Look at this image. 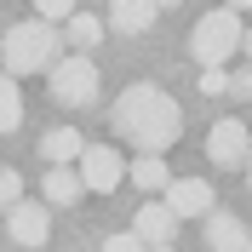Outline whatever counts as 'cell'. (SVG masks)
Returning a JSON list of instances; mask_svg holds the SVG:
<instances>
[{
    "instance_id": "obj_1",
    "label": "cell",
    "mask_w": 252,
    "mask_h": 252,
    "mask_svg": "<svg viewBox=\"0 0 252 252\" xmlns=\"http://www.w3.org/2000/svg\"><path fill=\"white\" fill-rule=\"evenodd\" d=\"M115 132H121L132 149H143V155H160V149H172L178 132H184V109H178V97L166 92V86H155V80H138V86H126L121 97H115L109 109Z\"/></svg>"
},
{
    "instance_id": "obj_2",
    "label": "cell",
    "mask_w": 252,
    "mask_h": 252,
    "mask_svg": "<svg viewBox=\"0 0 252 252\" xmlns=\"http://www.w3.org/2000/svg\"><path fill=\"white\" fill-rule=\"evenodd\" d=\"M0 58H6V75H12V80H17V75H40V69H58L63 40H58V29L34 23V17H23V23H12V29H6Z\"/></svg>"
},
{
    "instance_id": "obj_3",
    "label": "cell",
    "mask_w": 252,
    "mask_h": 252,
    "mask_svg": "<svg viewBox=\"0 0 252 252\" xmlns=\"http://www.w3.org/2000/svg\"><path fill=\"white\" fill-rule=\"evenodd\" d=\"M189 46H195V58H201L206 69H223V58H235V52H241V17L229 12V6L201 12V23H195V34H189Z\"/></svg>"
},
{
    "instance_id": "obj_4",
    "label": "cell",
    "mask_w": 252,
    "mask_h": 252,
    "mask_svg": "<svg viewBox=\"0 0 252 252\" xmlns=\"http://www.w3.org/2000/svg\"><path fill=\"white\" fill-rule=\"evenodd\" d=\"M75 178L86 195H115V189L126 184V155L121 149H109V143H86L75 160Z\"/></svg>"
},
{
    "instance_id": "obj_5",
    "label": "cell",
    "mask_w": 252,
    "mask_h": 252,
    "mask_svg": "<svg viewBox=\"0 0 252 252\" xmlns=\"http://www.w3.org/2000/svg\"><path fill=\"white\" fill-rule=\"evenodd\" d=\"M52 97H58L63 109H86L97 97V63L92 58H58V69H52Z\"/></svg>"
},
{
    "instance_id": "obj_6",
    "label": "cell",
    "mask_w": 252,
    "mask_h": 252,
    "mask_svg": "<svg viewBox=\"0 0 252 252\" xmlns=\"http://www.w3.org/2000/svg\"><path fill=\"white\" fill-rule=\"evenodd\" d=\"M247 155H252L247 121H235V115L212 121V132H206V160H212V166H223V172H235V166H247Z\"/></svg>"
},
{
    "instance_id": "obj_7",
    "label": "cell",
    "mask_w": 252,
    "mask_h": 252,
    "mask_svg": "<svg viewBox=\"0 0 252 252\" xmlns=\"http://www.w3.org/2000/svg\"><path fill=\"white\" fill-rule=\"evenodd\" d=\"M160 206H166L172 218H206V212H212V184H206V178H172Z\"/></svg>"
},
{
    "instance_id": "obj_8",
    "label": "cell",
    "mask_w": 252,
    "mask_h": 252,
    "mask_svg": "<svg viewBox=\"0 0 252 252\" xmlns=\"http://www.w3.org/2000/svg\"><path fill=\"white\" fill-rule=\"evenodd\" d=\"M6 229H12L17 247H40V241H52V212L40 201H17L6 212Z\"/></svg>"
},
{
    "instance_id": "obj_9",
    "label": "cell",
    "mask_w": 252,
    "mask_h": 252,
    "mask_svg": "<svg viewBox=\"0 0 252 252\" xmlns=\"http://www.w3.org/2000/svg\"><path fill=\"white\" fill-rule=\"evenodd\" d=\"M132 235H138V247H143V252H149V247H166V241L178 235V218H172L160 201H149V206H138V218H132Z\"/></svg>"
},
{
    "instance_id": "obj_10",
    "label": "cell",
    "mask_w": 252,
    "mask_h": 252,
    "mask_svg": "<svg viewBox=\"0 0 252 252\" xmlns=\"http://www.w3.org/2000/svg\"><path fill=\"white\" fill-rule=\"evenodd\" d=\"M252 235H247V223L235 218V212H206V252H247Z\"/></svg>"
},
{
    "instance_id": "obj_11",
    "label": "cell",
    "mask_w": 252,
    "mask_h": 252,
    "mask_svg": "<svg viewBox=\"0 0 252 252\" xmlns=\"http://www.w3.org/2000/svg\"><path fill=\"white\" fill-rule=\"evenodd\" d=\"M155 17H160V6H155V0H115L103 29H115V34H143Z\"/></svg>"
},
{
    "instance_id": "obj_12",
    "label": "cell",
    "mask_w": 252,
    "mask_h": 252,
    "mask_svg": "<svg viewBox=\"0 0 252 252\" xmlns=\"http://www.w3.org/2000/svg\"><path fill=\"white\" fill-rule=\"evenodd\" d=\"M40 195H46V201H40V206H46V212H52V206H75L80 195H86V189H80L75 166H52V172H46V184H40Z\"/></svg>"
},
{
    "instance_id": "obj_13",
    "label": "cell",
    "mask_w": 252,
    "mask_h": 252,
    "mask_svg": "<svg viewBox=\"0 0 252 252\" xmlns=\"http://www.w3.org/2000/svg\"><path fill=\"white\" fill-rule=\"evenodd\" d=\"M80 149H86V138H80L75 126H52L46 138H40V155H46L52 166H69V160H80Z\"/></svg>"
},
{
    "instance_id": "obj_14",
    "label": "cell",
    "mask_w": 252,
    "mask_h": 252,
    "mask_svg": "<svg viewBox=\"0 0 252 252\" xmlns=\"http://www.w3.org/2000/svg\"><path fill=\"white\" fill-rule=\"evenodd\" d=\"M126 178H132L138 189H149V195H166V184H172V172H166L160 155H138L132 166H126Z\"/></svg>"
},
{
    "instance_id": "obj_15",
    "label": "cell",
    "mask_w": 252,
    "mask_h": 252,
    "mask_svg": "<svg viewBox=\"0 0 252 252\" xmlns=\"http://www.w3.org/2000/svg\"><path fill=\"white\" fill-rule=\"evenodd\" d=\"M63 34H69V46H75L80 58H92V46L103 40V17H92V12H75L69 23H63Z\"/></svg>"
},
{
    "instance_id": "obj_16",
    "label": "cell",
    "mask_w": 252,
    "mask_h": 252,
    "mask_svg": "<svg viewBox=\"0 0 252 252\" xmlns=\"http://www.w3.org/2000/svg\"><path fill=\"white\" fill-rule=\"evenodd\" d=\"M17 126H23V97H17V80L12 75H0V138L17 132Z\"/></svg>"
},
{
    "instance_id": "obj_17",
    "label": "cell",
    "mask_w": 252,
    "mask_h": 252,
    "mask_svg": "<svg viewBox=\"0 0 252 252\" xmlns=\"http://www.w3.org/2000/svg\"><path fill=\"white\" fill-rule=\"evenodd\" d=\"M34 12H40V17H34V23H46V29H58V23H69V17L80 12V6H69V0H40Z\"/></svg>"
},
{
    "instance_id": "obj_18",
    "label": "cell",
    "mask_w": 252,
    "mask_h": 252,
    "mask_svg": "<svg viewBox=\"0 0 252 252\" xmlns=\"http://www.w3.org/2000/svg\"><path fill=\"white\" fill-rule=\"evenodd\" d=\"M17 201H23V178H17L12 166H0V212H12Z\"/></svg>"
},
{
    "instance_id": "obj_19",
    "label": "cell",
    "mask_w": 252,
    "mask_h": 252,
    "mask_svg": "<svg viewBox=\"0 0 252 252\" xmlns=\"http://www.w3.org/2000/svg\"><path fill=\"white\" fill-rule=\"evenodd\" d=\"M201 92H206V97L229 92V75H223V69H201Z\"/></svg>"
},
{
    "instance_id": "obj_20",
    "label": "cell",
    "mask_w": 252,
    "mask_h": 252,
    "mask_svg": "<svg viewBox=\"0 0 252 252\" xmlns=\"http://www.w3.org/2000/svg\"><path fill=\"white\" fill-rule=\"evenodd\" d=\"M103 252H143V247H138V235H132V229H121V235L103 241Z\"/></svg>"
},
{
    "instance_id": "obj_21",
    "label": "cell",
    "mask_w": 252,
    "mask_h": 252,
    "mask_svg": "<svg viewBox=\"0 0 252 252\" xmlns=\"http://www.w3.org/2000/svg\"><path fill=\"white\" fill-rule=\"evenodd\" d=\"M229 92H241V97H252V69H241V75L229 80Z\"/></svg>"
},
{
    "instance_id": "obj_22",
    "label": "cell",
    "mask_w": 252,
    "mask_h": 252,
    "mask_svg": "<svg viewBox=\"0 0 252 252\" xmlns=\"http://www.w3.org/2000/svg\"><path fill=\"white\" fill-rule=\"evenodd\" d=\"M241 46H247V58H252V29H241Z\"/></svg>"
},
{
    "instance_id": "obj_23",
    "label": "cell",
    "mask_w": 252,
    "mask_h": 252,
    "mask_svg": "<svg viewBox=\"0 0 252 252\" xmlns=\"http://www.w3.org/2000/svg\"><path fill=\"white\" fill-rule=\"evenodd\" d=\"M247 189H252V155H247Z\"/></svg>"
},
{
    "instance_id": "obj_24",
    "label": "cell",
    "mask_w": 252,
    "mask_h": 252,
    "mask_svg": "<svg viewBox=\"0 0 252 252\" xmlns=\"http://www.w3.org/2000/svg\"><path fill=\"white\" fill-rule=\"evenodd\" d=\"M149 252H178V247H149Z\"/></svg>"
},
{
    "instance_id": "obj_25",
    "label": "cell",
    "mask_w": 252,
    "mask_h": 252,
    "mask_svg": "<svg viewBox=\"0 0 252 252\" xmlns=\"http://www.w3.org/2000/svg\"><path fill=\"white\" fill-rule=\"evenodd\" d=\"M247 252H252V247H247Z\"/></svg>"
}]
</instances>
